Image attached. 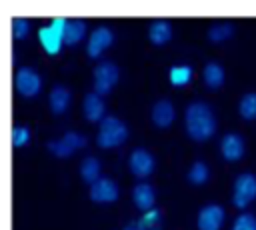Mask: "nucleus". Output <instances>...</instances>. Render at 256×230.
I'll list each match as a JSON object with an SVG mask.
<instances>
[{"label":"nucleus","instance_id":"0eeeda50","mask_svg":"<svg viewBox=\"0 0 256 230\" xmlns=\"http://www.w3.org/2000/svg\"><path fill=\"white\" fill-rule=\"evenodd\" d=\"M224 208L218 204H208L198 214V230H220L224 222Z\"/></svg>","mask_w":256,"mask_h":230},{"label":"nucleus","instance_id":"ddd939ff","mask_svg":"<svg viewBox=\"0 0 256 230\" xmlns=\"http://www.w3.org/2000/svg\"><path fill=\"white\" fill-rule=\"evenodd\" d=\"M132 198H134V204H136L140 210H150V208L154 206V200H156L154 188H152L150 184H146V182H140V184L134 186Z\"/></svg>","mask_w":256,"mask_h":230},{"label":"nucleus","instance_id":"dca6fc26","mask_svg":"<svg viewBox=\"0 0 256 230\" xmlns=\"http://www.w3.org/2000/svg\"><path fill=\"white\" fill-rule=\"evenodd\" d=\"M68 106H70V92H68V88H64L60 84L54 86L52 92H50V108H52V112L54 114H62Z\"/></svg>","mask_w":256,"mask_h":230},{"label":"nucleus","instance_id":"412c9836","mask_svg":"<svg viewBox=\"0 0 256 230\" xmlns=\"http://www.w3.org/2000/svg\"><path fill=\"white\" fill-rule=\"evenodd\" d=\"M232 32H234V26L228 24V22H224V24H214V26L208 30V38H210L212 42H222V40H228V38L232 36Z\"/></svg>","mask_w":256,"mask_h":230},{"label":"nucleus","instance_id":"9b49d317","mask_svg":"<svg viewBox=\"0 0 256 230\" xmlns=\"http://www.w3.org/2000/svg\"><path fill=\"white\" fill-rule=\"evenodd\" d=\"M84 116L90 122H102L104 120V102L96 92H90L84 96Z\"/></svg>","mask_w":256,"mask_h":230},{"label":"nucleus","instance_id":"7ed1b4c3","mask_svg":"<svg viewBox=\"0 0 256 230\" xmlns=\"http://www.w3.org/2000/svg\"><path fill=\"white\" fill-rule=\"evenodd\" d=\"M68 20L66 18H54L50 26H44L38 30V38L42 48L48 54H58L62 44H64V32H66Z\"/></svg>","mask_w":256,"mask_h":230},{"label":"nucleus","instance_id":"20e7f679","mask_svg":"<svg viewBox=\"0 0 256 230\" xmlns=\"http://www.w3.org/2000/svg\"><path fill=\"white\" fill-rule=\"evenodd\" d=\"M256 198V176L246 172L236 178L234 184V206L244 208Z\"/></svg>","mask_w":256,"mask_h":230},{"label":"nucleus","instance_id":"aec40b11","mask_svg":"<svg viewBox=\"0 0 256 230\" xmlns=\"http://www.w3.org/2000/svg\"><path fill=\"white\" fill-rule=\"evenodd\" d=\"M192 80V68L190 66H174L170 68V82L174 86H184Z\"/></svg>","mask_w":256,"mask_h":230},{"label":"nucleus","instance_id":"b1692460","mask_svg":"<svg viewBox=\"0 0 256 230\" xmlns=\"http://www.w3.org/2000/svg\"><path fill=\"white\" fill-rule=\"evenodd\" d=\"M232 230H256V216L254 214H240L234 220Z\"/></svg>","mask_w":256,"mask_h":230},{"label":"nucleus","instance_id":"4be33fe9","mask_svg":"<svg viewBox=\"0 0 256 230\" xmlns=\"http://www.w3.org/2000/svg\"><path fill=\"white\" fill-rule=\"evenodd\" d=\"M240 114L246 120H256V92H250L240 100Z\"/></svg>","mask_w":256,"mask_h":230},{"label":"nucleus","instance_id":"39448f33","mask_svg":"<svg viewBox=\"0 0 256 230\" xmlns=\"http://www.w3.org/2000/svg\"><path fill=\"white\" fill-rule=\"evenodd\" d=\"M116 82H118V68H116V64L102 62V64L96 66V70H94V88H96L98 96L108 94Z\"/></svg>","mask_w":256,"mask_h":230},{"label":"nucleus","instance_id":"5701e85b","mask_svg":"<svg viewBox=\"0 0 256 230\" xmlns=\"http://www.w3.org/2000/svg\"><path fill=\"white\" fill-rule=\"evenodd\" d=\"M188 180L192 184H204L208 180V166L204 162H196L188 172Z\"/></svg>","mask_w":256,"mask_h":230},{"label":"nucleus","instance_id":"6e6552de","mask_svg":"<svg viewBox=\"0 0 256 230\" xmlns=\"http://www.w3.org/2000/svg\"><path fill=\"white\" fill-rule=\"evenodd\" d=\"M114 44V34H112V30L110 28H106V26H100V28H96L94 32H92V36H90V40H88V56L90 58H98L100 54H102V50H106L108 46H112Z\"/></svg>","mask_w":256,"mask_h":230},{"label":"nucleus","instance_id":"2eb2a0df","mask_svg":"<svg viewBox=\"0 0 256 230\" xmlns=\"http://www.w3.org/2000/svg\"><path fill=\"white\" fill-rule=\"evenodd\" d=\"M148 36H150L152 44L162 46L172 38V26L166 20H156V22H152V26L148 30Z\"/></svg>","mask_w":256,"mask_h":230},{"label":"nucleus","instance_id":"f8f14e48","mask_svg":"<svg viewBox=\"0 0 256 230\" xmlns=\"http://www.w3.org/2000/svg\"><path fill=\"white\" fill-rule=\"evenodd\" d=\"M172 120H174V106H172V102H168V100L156 102L154 108H152V122L156 126H160V128H166V126L172 124Z\"/></svg>","mask_w":256,"mask_h":230},{"label":"nucleus","instance_id":"f03ea898","mask_svg":"<svg viewBox=\"0 0 256 230\" xmlns=\"http://www.w3.org/2000/svg\"><path fill=\"white\" fill-rule=\"evenodd\" d=\"M128 138V126L114 118V116H106L100 122V132H98V146L102 148H112L122 144Z\"/></svg>","mask_w":256,"mask_h":230},{"label":"nucleus","instance_id":"1a4fd4ad","mask_svg":"<svg viewBox=\"0 0 256 230\" xmlns=\"http://www.w3.org/2000/svg\"><path fill=\"white\" fill-rule=\"evenodd\" d=\"M90 198L94 202H114L118 198L116 182H112L108 178H100L98 182L90 184Z\"/></svg>","mask_w":256,"mask_h":230},{"label":"nucleus","instance_id":"f257e3e1","mask_svg":"<svg viewBox=\"0 0 256 230\" xmlns=\"http://www.w3.org/2000/svg\"><path fill=\"white\" fill-rule=\"evenodd\" d=\"M186 130L194 140H208L216 130V120L208 104L204 102H192L186 108Z\"/></svg>","mask_w":256,"mask_h":230},{"label":"nucleus","instance_id":"6ab92c4d","mask_svg":"<svg viewBox=\"0 0 256 230\" xmlns=\"http://www.w3.org/2000/svg\"><path fill=\"white\" fill-rule=\"evenodd\" d=\"M80 174H82V178L86 180V182H90V184H94V182H98L100 178V162L94 158V156H88V158H84V162H82V166H80Z\"/></svg>","mask_w":256,"mask_h":230},{"label":"nucleus","instance_id":"4468645a","mask_svg":"<svg viewBox=\"0 0 256 230\" xmlns=\"http://www.w3.org/2000/svg\"><path fill=\"white\" fill-rule=\"evenodd\" d=\"M244 154V142L238 134H228L222 140V156L226 160H238Z\"/></svg>","mask_w":256,"mask_h":230},{"label":"nucleus","instance_id":"f3484780","mask_svg":"<svg viewBox=\"0 0 256 230\" xmlns=\"http://www.w3.org/2000/svg\"><path fill=\"white\" fill-rule=\"evenodd\" d=\"M84 32H86V22H84V20L68 22L66 32H64V44H66V46L78 44V42L84 38Z\"/></svg>","mask_w":256,"mask_h":230},{"label":"nucleus","instance_id":"a211bd4d","mask_svg":"<svg viewBox=\"0 0 256 230\" xmlns=\"http://www.w3.org/2000/svg\"><path fill=\"white\" fill-rule=\"evenodd\" d=\"M204 82H206L208 88H212V90L220 88L222 82H224V70H222V66L216 64V62H208L206 68H204Z\"/></svg>","mask_w":256,"mask_h":230},{"label":"nucleus","instance_id":"9d476101","mask_svg":"<svg viewBox=\"0 0 256 230\" xmlns=\"http://www.w3.org/2000/svg\"><path fill=\"white\" fill-rule=\"evenodd\" d=\"M130 170H132V174H136L140 178L148 176L154 170V158H152V154L146 152L144 148H136L130 154Z\"/></svg>","mask_w":256,"mask_h":230},{"label":"nucleus","instance_id":"393cba45","mask_svg":"<svg viewBox=\"0 0 256 230\" xmlns=\"http://www.w3.org/2000/svg\"><path fill=\"white\" fill-rule=\"evenodd\" d=\"M28 138H30L28 128H24V126H14L12 128V146L20 148V146H24L28 142Z\"/></svg>","mask_w":256,"mask_h":230},{"label":"nucleus","instance_id":"a878e982","mask_svg":"<svg viewBox=\"0 0 256 230\" xmlns=\"http://www.w3.org/2000/svg\"><path fill=\"white\" fill-rule=\"evenodd\" d=\"M28 22L24 20V18H14L12 20V36L16 38V40H22L26 34H28Z\"/></svg>","mask_w":256,"mask_h":230},{"label":"nucleus","instance_id":"423d86ee","mask_svg":"<svg viewBox=\"0 0 256 230\" xmlns=\"http://www.w3.org/2000/svg\"><path fill=\"white\" fill-rule=\"evenodd\" d=\"M40 88H42V80L32 68H20L16 72V90L22 96H36Z\"/></svg>","mask_w":256,"mask_h":230}]
</instances>
